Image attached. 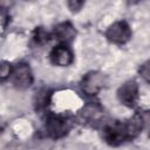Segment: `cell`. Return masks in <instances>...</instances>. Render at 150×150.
Wrapping results in <instances>:
<instances>
[{
	"mask_svg": "<svg viewBox=\"0 0 150 150\" xmlns=\"http://www.w3.org/2000/svg\"><path fill=\"white\" fill-rule=\"evenodd\" d=\"M5 128H6V122H5V120H4V118L0 116V135L4 132Z\"/></svg>",
	"mask_w": 150,
	"mask_h": 150,
	"instance_id": "14",
	"label": "cell"
},
{
	"mask_svg": "<svg viewBox=\"0 0 150 150\" xmlns=\"http://www.w3.org/2000/svg\"><path fill=\"white\" fill-rule=\"evenodd\" d=\"M9 79H11L12 83L19 89L29 88L34 81L32 69L27 63H19V64L14 66Z\"/></svg>",
	"mask_w": 150,
	"mask_h": 150,
	"instance_id": "6",
	"label": "cell"
},
{
	"mask_svg": "<svg viewBox=\"0 0 150 150\" xmlns=\"http://www.w3.org/2000/svg\"><path fill=\"white\" fill-rule=\"evenodd\" d=\"M71 128V123L68 118L61 116H52L46 122V134L53 139H59L64 137Z\"/></svg>",
	"mask_w": 150,
	"mask_h": 150,
	"instance_id": "4",
	"label": "cell"
},
{
	"mask_svg": "<svg viewBox=\"0 0 150 150\" xmlns=\"http://www.w3.org/2000/svg\"><path fill=\"white\" fill-rule=\"evenodd\" d=\"M108 83L107 76L101 71H90L81 81V88L87 95L98 94Z\"/></svg>",
	"mask_w": 150,
	"mask_h": 150,
	"instance_id": "5",
	"label": "cell"
},
{
	"mask_svg": "<svg viewBox=\"0 0 150 150\" xmlns=\"http://www.w3.org/2000/svg\"><path fill=\"white\" fill-rule=\"evenodd\" d=\"M67 5H68V7H69V9L71 11V12H79L81 8H82V6L84 5V2L83 1H68L67 2Z\"/></svg>",
	"mask_w": 150,
	"mask_h": 150,
	"instance_id": "12",
	"label": "cell"
},
{
	"mask_svg": "<svg viewBox=\"0 0 150 150\" xmlns=\"http://www.w3.org/2000/svg\"><path fill=\"white\" fill-rule=\"evenodd\" d=\"M49 60L54 66L59 67H67L73 63L74 55L71 49L66 45H57L55 46L49 53Z\"/></svg>",
	"mask_w": 150,
	"mask_h": 150,
	"instance_id": "8",
	"label": "cell"
},
{
	"mask_svg": "<svg viewBox=\"0 0 150 150\" xmlns=\"http://www.w3.org/2000/svg\"><path fill=\"white\" fill-rule=\"evenodd\" d=\"M139 73H141V75H142V77L145 80V82H149V62H148V61H146L144 64L141 66Z\"/></svg>",
	"mask_w": 150,
	"mask_h": 150,
	"instance_id": "13",
	"label": "cell"
},
{
	"mask_svg": "<svg viewBox=\"0 0 150 150\" xmlns=\"http://www.w3.org/2000/svg\"><path fill=\"white\" fill-rule=\"evenodd\" d=\"M117 98L118 101L128 107V108H134L137 105L138 100H139V87L138 83L135 80H129L124 82L118 89H117Z\"/></svg>",
	"mask_w": 150,
	"mask_h": 150,
	"instance_id": "2",
	"label": "cell"
},
{
	"mask_svg": "<svg viewBox=\"0 0 150 150\" xmlns=\"http://www.w3.org/2000/svg\"><path fill=\"white\" fill-rule=\"evenodd\" d=\"M144 120L139 114L134 115L125 122L114 121L103 125L102 138L110 146H118L130 139H134L143 129Z\"/></svg>",
	"mask_w": 150,
	"mask_h": 150,
	"instance_id": "1",
	"label": "cell"
},
{
	"mask_svg": "<svg viewBox=\"0 0 150 150\" xmlns=\"http://www.w3.org/2000/svg\"><path fill=\"white\" fill-rule=\"evenodd\" d=\"M12 63L7 62V61H1L0 62V82L6 81L7 79L11 77L12 75V70H13Z\"/></svg>",
	"mask_w": 150,
	"mask_h": 150,
	"instance_id": "11",
	"label": "cell"
},
{
	"mask_svg": "<svg viewBox=\"0 0 150 150\" xmlns=\"http://www.w3.org/2000/svg\"><path fill=\"white\" fill-rule=\"evenodd\" d=\"M52 36L55 40H57L60 42V45L67 46L68 43H70L75 40L76 30L69 21H64V22H61L57 26H55V28L52 33Z\"/></svg>",
	"mask_w": 150,
	"mask_h": 150,
	"instance_id": "9",
	"label": "cell"
},
{
	"mask_svg": "<svg viewBox=\"0 0 150 150\" xmlns=\"http://www.w3.org/2000/svg\"><path fill=\"white\" fill-rule=\"evenodd\" d=\"M105 38L116 45H124L131 39V29L127 21L120 20L110 25L105 30Z\"/></svg>",
	"mask_w": 150,
	"mask_h": 150,
	"instance_id": "3",
	"label": "cell"
},
{
	"mask_svg": "<svg viewBox=\"0 0 150 150\" xmlns=\"http://www.w3.org/2000/svg\"><path fill=\"white\" fill-rule=\"evenodd\" d=\"M80 120L87 125L96 127L104 120V110L97 103H89L82 108L80 111Z\"/></svg>",
	"mask_w": 150,
	"mask_h": 150,
	"instance_id": "7",
	"label": "cell"
},
{
	"mask_svg": "<svg viewBox=\"0 0 150 150\" xmlns=\"http://www.w3.org/2000/svg\"><path fill=\"white\" fill-rule=\"evenodd\" d=\"M52 36V34H49L46 29H43L42 27H39L34 30L33 33V42L36 46H43L45 43H47L49 41V38Z\"/></svg>",
	"mask_w": 150,
	"mask_h": 150,
	"instance_id": "10",
	"label": "cell"
}]
</instances>
